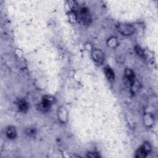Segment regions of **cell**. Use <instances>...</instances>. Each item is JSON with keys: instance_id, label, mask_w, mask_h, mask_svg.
<instances>
[{"instance_id": "8", "label": "cell", "mask_w": 158, "mask_h": 158, "mask_svg": "<svg viewBox=\"0 0 158 158\" xmlns=\"http://www.w3.org/2000/svg\"><path fill=\"white\" fill-rule=\"evenodd\" d=\"M105 72L106 76L109 81H113L114 79V73L113 71V70L109 68H106L105 69Z\"/></svg>"}, {"instance_id": "6", "label": "cell", "mask_w": 158, "mask_h": 158, "mask_svg": "<svg viewBox=\"0 0 158 158\" xmlns=\"http://www.w3.org/2000/svg\"><path fill=\"white\" fill-rule=\"evenodd\" d=\"M6 135L7 137L10 139H14L17 135V132H16V128L14 127H9L7 128Z\"/></svg>"}, {"instance_id": "7", "label": "cell", "mask_w": 158, "mask_h": 158, "mask_svg": "<svg viewBox=\"0 0 158 158\" xmlns=\"http://www.w3.org/2000/svg\"><path fill=\"white\" fill-rule=\"evenodd\" d=\"M126 76L127 78L128 79V82H130L131 85H133L134 83V79H135V76L134 73L133 72L132 70L130 69H126Z\"/></svg>"}, {"instance_id": "4", "label": "cell", "mask_w": 158, "mask_h": 158, "mask_svg": "<svg viewBox=\"0 0 158 158\" xmlns=\"http://www.w3.org/2000/svg\"><path fill=\"white\" fill-rule=\"evenodd\" d=\"M92 56L93 59L98 62V63H102L103 61L105 60V55H104V53L98 50V49H96V50H94L92 53Z\"/></svg>"}, {"instance_id": "9", "label": "cell", "mask_w": 158, "mask_h": 158, "mask_svg": "<svg viewBox=\"0 0 158 158\" xmlns=\"http://www.w3.org/2000/svg\"><path fill=\"white\" fill-rule=\"evenodd\" d=\"M19 108L20 111H21L22 112H26L28 108V103L24 100L20 101L19 103Z\"/></svg>"}, {"instance_id": "1", "label": "cell", "mask_w": 158, "mask_h": 158, "mask_svg": "<svg viewBox=\"0 0 158 158\" xmlns=\"http://www.w3.org/2000/svg\"><path fill=\"white\" fill-rule=\"evenodd\" d=\"M77 11V16L79 18L82 22L84 24H88L91 20V17L88 11L85 8H81L79 9V11L77 10H75Z\"/></svg>"}, {"instance_id": "2", "label": "cell", "mask_w": 158, "mask_h": 158, "mask_svg": "<svg viewBox=\"0 0 158 158\" xmlns=\"http://www.w3.org/2000/svg\"><path fill=\"white\" fill-rule=\"evenodd\" d=\"M118 31L124 35H129L134 32V28L127 24H120L118 26Z\"/></svg>"}, {"instance_id": "10", "label": "cell", "mask_w": 158, "mask_h": 158, "mask_svg": "<svg viewBox=\"0 0 158 158\" xmlns=\"http://www.w3.org/2000/svg\"><path fill=\"white\" fill-rule=\"evenodd\" d=\"M35 130L32 128H29L26 130V134L30 136H34L35 135Z\"/></svg>"}, {"instance_id": "3", "label": "cell", "mask_w": 158, "mask_h": 158, "mask_svg": "<svg viewBox=\"0 0 158 158\" xmlns=\"http://www.w3.org/2000/svg\"><path fill=\"white\" fill-rule=\"evenodd\" d=\"M149 151H150V147H149V144L148 143L145 144L143 147L140 148L138 150V151H137L136 154V157L140 158L145 157Z\"/></svg>"}, {"instance_id": "11", "label": "cell", "mask_w": 158, "mask_h": 158, "mask_svg": "<svg viewBox=\"0 0 158 158\" xmlns=\"http://www.w3.org/2000/svg\"><path fill=\"white\" fill-rule=\"evenodd\" d=\"M88 156L90 157H92V158H93V157H99V156L96 153H88Z\"/></svg>"}, {"instance_id": "5", "label": "cell", "mask_w": 158, "mask_h": 158, "mask_svg": "<svg viewBox=\"0 0 158 158\" xmlns=\"http://www.w3.org/2000/svg\"><path fill=\"white\" fill-rule=\"evenodd\" d=\"M52 105L51 103H49V101H48L47 100H46L45 99L43 98V101L41 102L40 105H39V108H40V110L43 111V112H47L49 110V108H50V106L51 105Z\"/></svg>"}, {"instance_id": "12", "label": "cell", "mask_w": 158, "mask_h": 158, "mask_svg": "<svg viewBox=\"0 0 158 158\" xmlns=\"http://www.w3.org/2000/svg\"><path fill=\"white\" fill-rule=\"evenodd\" d=\"M136 51H137V53H138L139 55L142 56H143V52H142V51H141V49H140L139 47H137V48H136Z\"/></svg>"}]
</instances>
